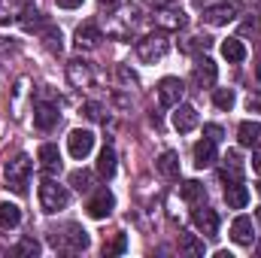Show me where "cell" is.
Here are the masks:
<instances>
[{
    "label": "cell",
    "mask_w": 261,
    "mask_h": 258,
    "mask_svg": "<svg viewBox=\"0 0 261 258\" xmlns=\"http://www.w3.org/2000/svg\"><path fill=\"white\" fill-rule=\"evenodd\" d=\"M49 240H52V246H55V249H67V252H85V249H88V243H91L88 231H85L82 225H76V222L64 225L61 231H52V234H49Z\"/></svg>",
    "instance_id": "6da1fadb"
},
{
    "label": "cell",
    "mask_w": 261,
    "mask_h": 258,
    "mask_svg": "<svg viewBox=\"0 0 261 258\" xmlns=\"http://www.w3.org/2000/svg\"><path fill=\"white\" fill-rule=\"evenodd\" d=\"M167 52H170L167 31H155V34H146V37L137 40V55H140L143 64H155V61H161Z\"/></svg>",
    "instance_id": "7a4b0ae2"
},
{
    "label": "cell",
    "mask_w": 261,
    "mask_h": 258,
    "mask_svg": "<svg viewBox=\"0 0 261 258\" xmlns=\"http://www.w3.org/2000/svg\"><path fill=\"white\" fill-rule=\"evenodd\" d=\"M31 170H34L31 158H28V155H15V158L6 161V167H3L6 186H9L15 194H24L28 192V183H31Z\"/></svg>",
    "instance_id": "3957f363"
},
{
    "label": "cell",
    "mask_w": 261,
    "mask_h": 258,
    "mask_svg": "<svg viewBox=\"0 0 261 258\" xmlns=\"http://www.w3.org/2000/svg\"><path fill=\"white\" fill-rule=\"evenodd\" d=\"M61 113H58V100L52 91H40L37 100H34V125L40 131H52L58 125Z\"/></svg>",
    "instance_id": "277c9868"
},
{
    "label": "cell",
    "mask_w": 261,
    "mask_h": 258,
    "mask_svg": "<svg viewBox=\"0 0 261 258\" xmlns=\"http://www.w3.org/2000/svg\"><path fill=\"white\" fill-rule=\"evenodd\" d=\"M67 203H70V192H67V186L61 183H55V179H43L40 183V207H43V213H61L67 210Z\"/></svg>",
    "instance_id": "5b68a950"
},
{
    "label": "cell",
    "mask_w": 261,
    "mask_h": 258,
    "mask_svg": "<svg viewBox=\"0 0 261 258\" xmlns=\"http://www.w3.org/2000/svg\"><path fill=\"white\" fill-rule=\"evenodd\" d=\"M240 9H243V0H219V3H213V6H206L200 18H203L206 24H213V28H222V24L234 21V18L240 15Z\"/></svg>",
    "instance_id": "8992f818"
},
{
    "label": "cell",
    "mask_w": 261,
    "mask_h": 258,
    "mask_svg": "<svg viewBox=\"0 0 261 258\" xmlns=\"http://www.w3.org/2000/svg\"><path fill=\"white\" fill-rule=\"evenodd\" d=\"M186 12L179 9V3H173V6H164V9H155V24H158V31H182L186 28Z\"/></svg>",
    "instance_id": "52a82bcc"
},
{
    "label": "cell",
    "mask_w": 261,
    "mask_h": 258,
    "mask_svg": "<svg viewBox=\"0 0 261 258\" xmlns=\"http://www.w3.org/2000/svg\"><path fill=\"white\" fill-rule=\"evenodd\" d=\"M182 94H186L182 79L164 76V79L158 82V104H161V107H176V104H182Z\"/></svg>",
    "instance_id": "ba28073f"
},
{
    "label": "cell",
    "mask_w": 261,
    "mask_h": 258,
    "mask_svg": "<svg viewBox=\"0 0 261 258\" xmlns=\"http://www.w3.org/2000/svg\"><path fill=\"white\" fill-rule=\"evenodd\" d=\"M67 149H70V155H73L76 161L88 158V155H91V149H94V134H91V131H85V128L70 131V137H67Z\"/></svg>",
    "instance_id": "9c48e42d"
},
{
    "label": "cell",
    "mask_w": 261,
    "mask_h": 258,
    "mask_svg": "<svg viewBox=\"0 0 261 258\" xmlns=\"http://www.w3.org/2000/svg\"><path fill=\"white\" fill-rule=\"evenodd\" d=\"M67 79H70L73 88H91V82H94V67L88 64V61H82V58H73V61L67 64Z\"/></svg>",
    "instance_id": "30bf717a"
},
{
    "label": "cell",
    "mask_w": 261,
    "mask_h": 258,
    "mask_svg": "<svg viewBox=\"0 0 261 258\" xmlns=\"http://www.w3.org/2000/svg\"><path fill=\"white\" fill-rule=\"evenodd\" d=\"M88 216L91 219H107L113 210H116V197H113V192L110 189H97V192L91 194V200H88Z\"/></svg>",
    "instance_id": "8fae6325"
},
{
    "label": "cell",
    "mask_w": 261,
    "mask_h": 258,
    "mask_svg": "<svg viewBox=\"0 0 261 258\" xmlns=\"http://www.w3.org/2000/svg\"><path fill=\"white\" fill-rule=\"evenodd\" d=\"M192 219H195L197 231H200L203 237H216V234H219V216H216V210H210V207H203V203H195Z\"/></svg>",
    "instance_id": "7c38bea8"
},
{
    "label": "cell",
    "mask_w": 261,
    "mask_h": 258,
    "mask_svg": "<svg viewBox=\"0 0 261 258\" xmlns=\"http://www.w3.org/2000/svg\"><path fill=\"white\" fill-rule=\"evenodd\" d=\"M100 40H103V34H100V28L94 24V21H85V24H79L76 28V49L79 52H88V49H97L100 46Z\"/></svg>",
    "instance_id": "4fadbf2b"
},
{
    "label": "cell",
    "mask_w": 261,
    "mask_h": 258,
    "mask_svg": "<svg viewBox=\"0 0 261 258\" xmlns=\"http://www.w3.org/2000/svg\"><path fill=\"white\" fill-rule=\"evenodd\" d=\"M197 110L192 104H176L173 107V128L179 131V134H192L197 128Z\"/></svg>",
    "instance_id": "5bb4252c"
},
{
    "label": "cell",
    "mask_w": 261,
    "mask_h": 258,
    "mask_svg": "<svg viewBox=\"0 0 261 258\" xmlns=\"http://www.w3.org/2000/svg\"><path fill=\"white\" fill-rule=\"evenodd\" d=\"M40 167L52 176V173H61V167H64V161H61V152H58V146L55 143H43L40 146Z\"/></svg>",
    "instance_id": "9a60e30c"
},
{
    "label": "cell",
    "mask_w": 261,
    "mask_h": 258,
    "mask_svg": "<svg viewBox=\"0 0 261 258\" xmlns=\"http://www.w3.org/2000/svg\"><path fill=\"white\" fill-rule=\"evenodd\" d=\"M231 240L240 243V246H252V240H255V225H252L249 216H237V219H234V225H231Z\"/></svg>",
    "instance_id": "2e32d148"
},
{
    "label": "cell",
    "mask_w": 261,
    "mask_h": 258,
    "mask_svg": "<svg viewBox=\"0 0 261 258\" xmlns=\"http://www.w3.org/2000/svg\"><path fill=\"white\" fill-rule=\"evenodd\" d=\"M216 76H219L216 61L206 58V55H200V58L195 61V82L200 85V88H213V85H216Z\"/></svg>",
    "instance_id": "e0dca14e"
},
{
    "label": "cell",
    "mask_w": 261,
    "mask_h": 258,
    "mask_svg": "<svg viewBox=\"0 0 261 258\" xmlns=\"http://www.w3.org/2000/svg\"><path fill=\"white\" fill-rule=\"evenodd\" d=\"M225 203H228L231 210H243V207L249 203V189L243 186V179L225 183Z\"/></svg>",
    "instance_id": "ac0fdd59"
},
{
    "label": "cell",
    "mask_w": 261,
    "mask_h": 258,
    "mask_svg": "<svg viewBox=\"0 0 261 258\" xmlns=\"http://www.w3.org/2000/svg\"><path fill=\"white\" fill-rule=\"evenodd\" d=\"M155 170L164 179H179V155L176 152H161L158 161H155Z\"/></svg>",
    "instance_id": "d6986e66"
},
{
    "label": "cell",
    "mask_w": 261,
    "mask_h": 258,
    "mask_svg": "<svg viewBox=\"0 0 261 258\" xmlns=\"http://www.w3.org/2000/svg\"><path fill=\"white\" fill-rule=\"evenodd\" d=\"M213 164H216V143L203 137L200 143H195V167L197 170H206Z\"/></svg>",
    "instance_id": "ffe728a7"
},
{
    "label": "cell",
    "mask_w": 261,
    "mask_h": 258,
    "mask_svg": "<svg viewBox=\"0 0 261 258\" xmlns=\"http://www.w3.org/2000/svg\"><path fill=\"white\" fill-rule=\"evenodd\" d=\"M97 176L100 179H113L116 176V149L113 146L100 149V155H97Z\"/></svg>",
    "instance_id": "44dd1931"
},
{
    "label": "cell",
    "mask_w": 261,
    "mask_h": 258,
    "mask_svg": "<svg viewBox=\"0 0 261 258\" xmlns=\"http://www.w3.org/2000/svg\"><path fill=\"white\" fill-rule=\"evenodd\" d=\"M179 197L195 207V203H203V200H206V189H203L197 179H186V183L179 186Z\"/></svg>",
    "instance_id": "7402d4cb"
},
{
    "label": "cell",
    "mask_w": 261,
    "mask_h": 258,
    "mask_svg": "<svg viewBox=\"0 0 261 258\" xmlns=\"http://www.w3.org/2000/svg\"><path fill=\"white\" fill-rule=\"evenodd\" d=\"M222 179H225V183H231V179H243V161H240V155H237L234 149L225 155V164H222Z\"/></svg>",
    "instance_id": "603a6c76"
},
{
    "label": "cell",
    "mask_w": 261,
    "mask_h": 258,
    "mask_svg": "<svg viewBox=\"0 0 261 258\" xmlns=\"http://www.w3.org/2000/svg\"><path fill=\"white\" fill-rule=\"evenodd\" d=\"M222 58L231 61V64H240V61H246V46L237 37H231V40L222 43Z\"/></svg>",
    "instance_id": "cb8c5ba5"
},
{
    "label": "cell",
    "mask_w": 261,
    "mask_h": 258,
    "mask_svg": "<svg viewBox=\"0 0 261 258\" xmlns=\"http://www.w3.org/2000/svg\"><path fill=\"white\" fill-rule=\"evenodd\" d=\"M258 140H261L258 122H240V128H237V143H240V146H255Z\"/></svg>",
    "instance_id": "d4e9b609"
},
{
    "label": "cell",
    "mask_w": 261,
    "mask_h": 258,
    "mask_svg": "<svg viewBox=\"0 0 261 258\" xmlns=\"http://www.w3.org/2000/svg\"><path fill=\"white\" fill-rule=\"evenodd\" d=\"M18 222H21V210L15 203H0V228L6 231V228H15Z\"/></svg>",
    "instance_id": "484cf974"
},
{
    "label": "cell",
    "mask_w": 261,
    "mask_h": 258,
    "mask_svg": "<svg viewBox=\"0 0 261 258\" xmlns=\"http://www.w3.org/2000/svg\"><path fill=\"white\" fill-rule=\"evenodd\" d=\"M21 6H18V0H0V24H9V21H15V18H21Z\"/></svg>",
    "instance_id": "4316f807"
},
{
    "label": "cell",
    "mask_w": 261,
    "mask_h": 258,
    "mask_svg": "<svg viewBox=\"0 0 261 258\" xmlns=\"http://www.w3.org/2000/svg\"><path fill=\"white\" fill-rule=\"evenodd\" d=\"M91 179H94V176H91V170H85V167L70 173V186H73L76 192H91Z\"/></svg>",
    "instance_id": "83f0119b"
},
{
    "label": "cell",
    "mask_w": 261,
    "mask_h": 258,
    "mask_svg": "<svg viewBox=\"0 0 261 258\" xmlns=\"http://www.w3.org/2000/svg\"><path fill=\"white\" fill-rule=\"evenodd\" d=\"M234 100H237L234 88H216V91H213V104H216L219 110H231V107H234Z\"/></svg>",
    "instance_id": "f1b7e54d"
},
{
    "label": "cell",
    "mask_w": 261,
    "mask_h": 258,
    "mask_svg": "<svg viewBox=\"0 0 261 258\" xmlns=\"http://www.w3.org/2000/svg\"><path fill=\"white\" fill-rule=\"evenodd\" d=\"M128 252V234H116L110 243H103V255H125Z\"/></svg>",
    "instance_id": "f546056e"
},
{
    "label": "cell",
    "mask_w": 261,
    "mask_h": 258,
    "mask_svg": "<svg viewBox=\"0 0 261 258\" xmlns=\"http://www.w3.org/2000/svg\"><path fill=\"white\" fill-rule=\"evenodd\" d=\"M179 249L189 255H203V240H197L195 234H179Z\"/></svg>",
    "instance_id": "4dcf8cb0"
},
{
    "label": "cell",
    "mask_w": 261,
    "mask_h": 258,
    "mask_svg": "<svg viewBox=\"0 0 261 258\" xmlns=\"http://www.w3.org/2000/svg\"><path fill=\"white\" fill-rule=\"evenodd\" d=\"M43 37H46V49H49V52H61V49H64V43H61V31H58V28L46 24V28H43Z\"/></svg>",
    "instance_id": "1f68e13d"
},
{
    "label": "cell",
    "mask_w": 261,
    "mask_h": 258,
    "mask_svg": "<svg viewBox=\"0 0 261 258\" xmlns=\"http://www.w3.org/2000/svg\"><path fill=\"white\" fill-rule=\"evenodd\" d=\"M210 43H213V40H210L206 34H195V37H189V40L182 43V52H206Z\"/></svg>",
    "instance_id": "d6a6232c"
},
{
    "label": "cell",
    "mask_w": 261,
    "mask_h": 258,
    "mask_svg": "<svg viewBox=\"0 0 261 258\" xmlns=\"http://www.w3.org/2000/svg\"><path fill=\"white\" fill-rule=\"evenodd\" d=\"M15 255H24V258L40 255V243H37L34 237H21V240H18V246H15Z\"/></svg>",
    "instance_id": "836d02e7"
},
{
    "label": "cell",
    "mask_w": 261,
    "mask_h": 258,
    "mask_svg": "<svg viewBox=\"0 0 261 258\" xmlns=\"http://www.w3.org/2000/svg\"><path fill=\"white\" fill-rule=\"evenodd\" d=\"M82 116H85L88 122H107V116H103V107H100V104H94V100L82 104Z\"/></svg>",
    "instance_id": "e575fe53"
},
{
    "label": "cell",
    "mask_w": 261,
    "mask_h": 258,
    "mask_svg": "<svg viewBox=\"0 0 261 258\" xmlns=\"http://www.w3.org/2000/svg\"><path fill=\"white\" fill-rule=\"evenodd\" d=\"M116 76H119V82H122L125 88H137V76H134V73H130V70H128L125 64L116 67Z\"/></svg>",
    "instance_id": "d590c367"
},
{
    "label": "cell",
    "mask_w": 261,
    "mask_h": 258,
    "mask_svg": "<svg viewBox=\"0 0 261 258\" xmlns=\"http://www.w3.org/2000/svg\"><path fill=\"white\" fill-rule=\"evenodd\" d=\"M246 110L249 113H261V91H249V97H246Z\"/></svg>",
    "instance_id": "8d00e7d4"
},
{
    "label": "cell",
    "mask_w": 261,
    "mask_h": 258,
    "mask_svg": "<svg viewBox=\"0 0 261 258\" xmlns=\"http://www.w3.org/2000/svg\"><path fill=\"white\" fill-rule=\"evenodd\" d=\"M203 137H206V140H213V143H219V140L225 137V131L219 128V125H203Z\"/></svg>",
    "instance_id": "74e56055"
},
{
    "label": "cell",
    "mask_w": 261,
    "mask_h": 258,
    "mask_svg": "<svg viewBox=\"0 0 261 258\" xmlns=\"http://www.w3.org/2000/svg\"><path fill=\"white\" fill-rule=\"evenodd\" d=\"M58 6H61V9H79L82 0H58Z\"/></svg>",
    "instance_id": "f35d334b"
},
{
    "label": "cell",
    "mask_w": 261,
    "mask_h": 258,
    "mask_svg": "<svg viewBox=\"0 0 261 258\" xmlns=\"http://www.w3.org/2000/svg\"><path fill=\"white\" fill-rule=\"evenodd\" d=\"M149 3H152V6H155V9H164V6H173V3H176V0H149Z\"/></svg>",
    "instance_id": "ab89813d"
},
{
    "label": "cell",
    "mask_w": 261,
    "mask_h": 258,
    "mask_svg": "<svg viewBox=\"0 0 261 258\" xmlns=\"http://www.w3.org/2000/svg\"><path fill=\"white\" fill-rule=\"evenodd\" d=\"M252 170H255V173H261V149L252 155Z\"/></svg>",
    "instance_id": "60d3db41"
},
{
    "label": "cell",
    "mask_w": 261,
    "mask_h": 258,
    "mask_svg": "<svg viewBox=\"0 0 261 258\" xmlns=\"http://www.w3.org/2000/svg\"><path fill=\"white\" fill-rule=\"evenodd\" d=\"M97 3H100V6H107V9H113V6H119L122 0H97Z\"/></svg>",
    "instance_id": "b9f144b4"
},
{
    "label": "cell",
    "mask_w": 261,
    "mask_h": 258,
    "mask_svg": "<svg viewBox=\"0 0 261 258\" xmlns=\"http://www.w3.org/2000/svg\"><path fill=\"white\" fill-rule=\"evenodd\" d=\"M255 76H258V79H261V61H258V67H255Z\"/></svg>",
    "instance_id": "7bdbcfd3"
},
{
    "label": "cell",
    "mask_w": 261,
    "mask_h": 258,
    "mask_svg": "<svg viewBox=\"0 0 261 258\" xmlns=\"http://www.w3.org/2000/svg\"><path fill=\"white\" fill-rule=\"evenodd\" d=\"M255 219H258V222H261V207H258V210H255Z\"/></svg>",
    "instance_id": "ee69618b"
}]
</instances>
